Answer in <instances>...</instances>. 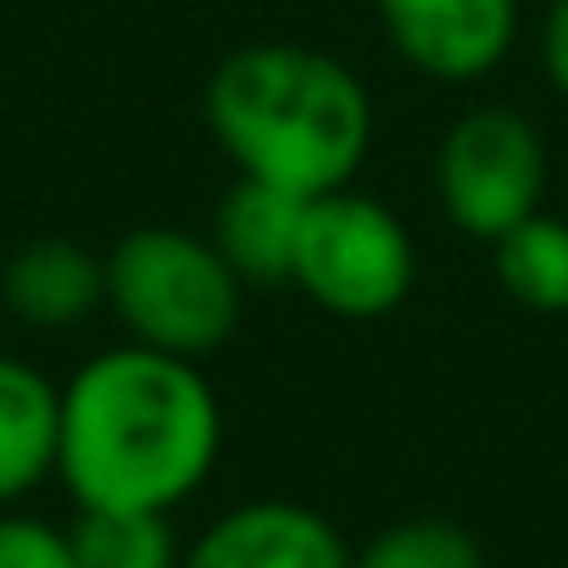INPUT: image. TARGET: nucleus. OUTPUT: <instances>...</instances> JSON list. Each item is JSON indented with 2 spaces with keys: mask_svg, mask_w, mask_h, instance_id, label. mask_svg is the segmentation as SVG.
Wrapping results in <instances>:
<instances>
[{
  "mask_svg": "<svg viewBox=\"0 0 568 568\" xmlns=\"http://www.w3.org/2000/svg\"><path fill=\"white\" fill-rule=\"evenodd\" d=\"M106 307L134 346L201 363L240 329L245 284L212 234L140 223L106 251Z\"/></svg>",
  "mask_w": 568,
  "mask_h": 568,
  "instance_id": "7ed1b4c3",
  "label": "nucleus"
},
{
  "mask_svg": "<svg viewBox=\"0 0 568 568\" xmlns=\"http://www.w3.org/2000/svg\"><path fill=\"white\" fill-rule=\"evenodd\" d=\"M302 217H307L302 195L256 184V179H234V190L223 195V206L212 217V245L234 267V278L245 284V291L251 284L256 291L291 284L296 245H302Z\"/></svg>",
  "mask_w": 568,
  "mask_h": 568,
  "instance_id": "1a4fd4ad",
  "label": "nucleus"
},
{
  "mask_svg": "<svg viewBox=\"0 0 568 568\" xmlns=\"http://www.w3.org/2000/svg\"><path fill=\"white\" fill-rule=\"evenodd\" d=\"M201 112L240 179L302 201L346 190L374 145L368 84L341 57L296 40L229 51L206 79Z\"/></svg>",
  "mask_w": 568,
  "mask_h": 568,
  "instance_id": "f03ea898",
  "label": "nucleus"
},
{
  "mask_svg": "<svg viewBox=\"0 0 568 568\" xmlns=\"http://www.w3.org/2000/svg\"><path fill=\"white\" fill-rule=\"evenodd\" d=\"M540 73L568 101V0H551L540 18Z\"/></svg>",
  "mask_w": 568,
  "mask_h": 568,
  "instance_id": "2eb2a0df",
  "label": "nucleus"
},
{
  "mask_svg": "<svg viewBox=\"0 0 568 568\" xmlns=\"http://www.w3.org/2000/svg\"><path fill=\"white\" fill-rule=\"evenodd\" d=\"M0 568H79L68 529L34 513H0Z\"/></svg>",
  "mask_w": 568,
  "mask_h": 568,
  "instance_id": "4468645a",
  "label": "nucleus"
},
{
  "mask_svg": "<svg viewBox=\"0 0 568 568\" xmlns=\"http://www.w3.org/2000/svg\"><path fill=\"white\" fill-rule=\"evenodd\" d=\"M179 568H352V546L329 513L262 496L217 513L184 546Z\"/></svg>",
  "mask_w": 568,
  "mask_h": 568,
  "instance_id": "0eeeda50",
  "label": "nucleus"
},
{
  "mask_svg": "<svg viewBox=\"0 0 568 568\" xmlns=\"http://www.w3.org/2000/svg\"><path fill=\"white\" fill-rule=\"evenodd\" d=\"M0 296L29 329H79L106 307V256L62 234L29 240L0 273Z\"/></svg>",
  "mask_w": 568,
  "mask_h": 568,
  "instance_id": "6e6552de",
  "label": "nucleus"
},
{
  "mask_svg": "<svg viewBox=\"0 0 568 568\" xmlns=\"http://www.w3.org/2000/svg\"><path fill=\"white\" fill-rule=\"evenodd\" d=\"M62 452V385L34 363L0 352V507H18L57 474Z\"/></svg>",
  "mask_w": 568,
  "mask_h": 568,
  "instance_id": "9d476101",
  "label": "nucleus"
},
{
  "mask_svg": "<svg viewBox=\"0 0 568 568\" xmlns=\"http://www.w3.org/2000/svg\"><path fill=\"white\" fill-rule=\"evenodd\" d=\"M396 57L440 84L490 79L518 45V0H374Z\"/></svg>",
  "mask_w": 568,
  "mask_h": 568,
  "instance_id": "423d86ee",
  "label": "nucleus"
},
{
  "mask_svg": "<svg viewBox=\"0 0 568 568\" xmlns=\"http://www.w3.org/2000/svg\"><path fill=\"white\" fill-rule=\"evenodd\" d=\"M546 140L513 106H468L435 151V195L457 234L496 245L546 201Z\"/></svg>",
  "mask_w": 568,
  "mask_h": 568,
  "instance_id": "39448f33",
  "label": "nucleus"
},
{
  "mask_svg": "<svg viewBox=\"0 0 568 568\" xmlns=\"http://www.w3.org/2000/svg\"><path fill=\"white\" fill-rule=\"evenodd\" d=\"M79 568H179L184 546L173 535L168 513H101L79 507L68 524Z\"/></svg>",
  "mask_w": 568,
  "mask_h": 568,
  "instance_id": "f8f14e48",
  "label": "nucleus"
},
{
  "mask_svg": "<svg viewBox=\"0 0 568 568\" xmlns=\"http://www.w3.org/2000/svg\"><path fill=\"white\" fill-rule=\"evenodd\" d=\"M418 278V245L385 201L363 190H329L307 201L302 245L291 284L329 318L341 324H379L402 313Z\"/></svg>",
  "mask_w": 568,
  "mask_h": 568,
  "instance_id": "20e7f679",
  "label": "nucleus"
},
{
  "mask_svg": "<svg viewBox=\"0 0 568 568\" xmlns=\"http://www.w3.org/2000/svg\"><path fill=\"white\" fill-rule=\"evenodd\" d=\"M352 568H485V546L457 518H402L352 551Z\"/></svg>",
  "mask_w": 568,
  "mask_h": 568,
  "instance_id": "ddd939ff",
  "label": "nucleus"
},
{
  "mask_svg": "<svg viewBox=\"0 0 568 568\" xmlns=\"http://www.w3.org/2000/svg\"><path fill=\"white\" fill-rule=\"evenodd\" d=\"M490 251H496V284L513 307L535 318L568 313V217L540 206L535 217L507 229Z\"/></svg>",
  "mask_w": 568,
  "mask_h": 568,
  "instance_id": "9b49d317",
  "label": "nucleus"
},
{
  "mask_svg": "<svg viewBox=\"0 0 568 568\" xmlns=\"http://www.w3.org/2000/svg\"><path fill=\"white\" fill-rule=\"evenodd\" d=\"M223 457V402L201 363L106 346L62 385L57 479L73 507L173 513Z\"/></svg>",
  "mask_w": 568,
  "mask_h": 568,
  "instance_id": "f257e3e1",
  "label": "nucleus"
}]
</instances>
